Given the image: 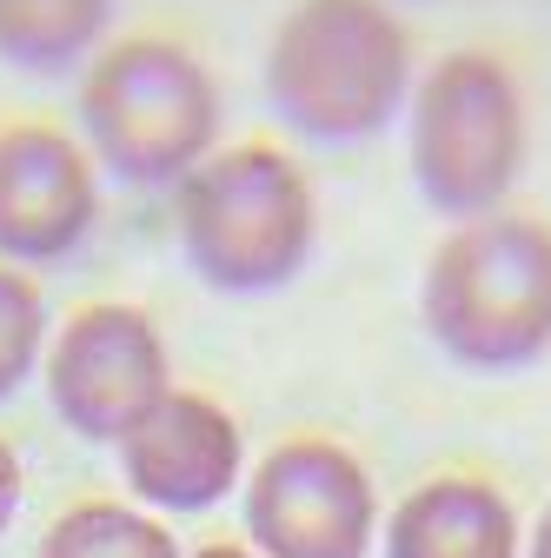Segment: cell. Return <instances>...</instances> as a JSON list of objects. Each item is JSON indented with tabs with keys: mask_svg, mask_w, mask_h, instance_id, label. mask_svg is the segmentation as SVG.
Returning <instances> with one entry per match:
<instances>
[{
	"mask_svg": "<svg viewBox=\"0 0 551 558\" xmlns=\"http://www.w3.org/2000/svg\"><path fill=\"white\" fill-rule=\"evenodd\" d=\"M113 452L126 472V493L147 499L154 512H206L233 499L246 472L240 418L213 392H186V386H173Z\"/></svg>",
	"mask_w": 551,
	"mask_h": 558,
	"instance_id": "9c48e42d",
	"label": "cell"
},
{
	"mask_svg": "<svg viewBox=\"0 0 551 558\" xmlns=\"http://www.w3.org/2000/svg\"><path fill=\"white\" fill-rule=\"evenodd\" d=\"M113 0H0V66L53 81L87 66L107 40Z\"/></svg>",
	"mask_w": 551,
	"mask_h": 558,
	"instance_id": "8fae6325",
	"label": "cell"
},
{
	"mask_svg": "<svg viewBox=\"0 0 551 558\" xmlns=\"http://www.w3.org/2000/svg\"><path fill=\"white\" fill-rule=\"evenodd\" d=\"M419 319L472 373L538 366L551 353V220L486 214L452 227L426 259Z\"/></svg>",
	"mask_w": 551,
	"mask_h": 558,
	"instance_id": "3957f363",
	"label": "cell"
},
{
	"mask_svg": "<svg viewBox=\"0 0 551 558\" xmlns=\"http://www.w3.org/2000/svg\"><path fill=\"white\" fill-rule=\"evenodd\" d=\"M240 506L259 558H366L379 538V493L366 459L326 433L280 439L246 472Z\"/></svg>",
	"mask_w": 551,
	"mask_h": 558,
	"instance_id": "52a82bcc",
	"label": "cell"
},
{
	"mask_svg": "<svg viewBox=\"0 0 551 558\" xmlns=\"http://www.w3.org/2000/svg\"><path fill=\"white\" fill-rule=\"evenodd\" d=\"M34 558H180V538L160 525V512L126 499H81L66 506Z\"/></svg>",
	"mask_w": 551,
	"mask_h": 558,
	"instance_id": "7c38bea8",
	"label": "cell"
},
{
	"mask_svg": "<svg viewBox=\"0 0 551 558\" xmlns=\"http://www.w3.org/2000/svg\"><path fill=\"white\" fill-rule=\"evenodd\" d=\"M173 392L167 332L133 300H87L47 345V405L74 439L120 446Z\"/></svg>",
	"mask_w": 551,
	"mask_h": 558,
	"instance_id": "8992f818",
	"label": "cell"
},
{
	"mask_svg": "<svg viewBox=\"0 0 551 558\" xmlns=\"http://www.w3.org/2000/svg\"><path fill=\"white\" fill-rule=\"evenodd\" d=\"M173 227L186 266L213 293L266 300L306 272L319 246V199L286 147L240 140L173 186Z\"/></svg>",
	"mask_w": 551,
	"mask_h": 558,
	"instance_id": "7a4b0ae2",
	"label": "cell"
},
{
	"mask_svg": "<svg viewBox=\"0 0 551 558\" xmlns=\"http://www.w3.org/2000/svg\"><path fill=\"white\" fill-rule=\"evenodd\" d=\"M100 227V167L87 140L53 120L0 126V259L8 266H60Z\"/></svg>",
	"mask_w": 551,
	"mask_h": 558,
	"instance_id": "ba28073f",
	"label": "cell"
},
{
	"mask_svg": "<svg viewBox=\"0 0 551 558\" xmlns=\"http://www.w3.org/2000/svg\"><path fill=\"white\" fill-rule=\"evenodd\" d=\"M21 493H27L21 452H14V439H0V538H8V525L21 519Z\"/></svg>",
	"mask_w": 551,
	"mask_h": 558,
	"instance_id": "5bb4252c",
	"label": "cell"
},
{
	"mask_svg": "<svg viewBox=\"0 0 551 558\" xmlns=\"http://www.w3.org/2000/svg\"><path fill=\"white\" fill-rule=\"evenodd\" d=\"M81 126L107 180L133 193L180 186L220 154V81L186 40L126 34L87 60Z\"/></svg>",
	"mask_w": 551,
	"mask_h": 558,
	"instance_id": "277c9868",
	"label": "cell"
},
{
	"mask_svg": "<svg viewBox=\"0 0 551 558\" xmlns=\"http://www.w3.org/2000/svg\"><path fill=\"white\" fill-rule=\"evenodd\" d=\"M525 154H531V107L505 53L452 47L412 81V100H405L412 186L452 227L505 214Z\"/></svg>",
	"mask_w": 551,
	"mask_h": 558,
	"instance_id": "5b68a950",
	"label": "cell"
},
{
	"mask_svg": "<svg viewBox=\"0 0 551 558\" xmlns=\"http://www.w3.org/2000/svg\"><path fill=\"white\" fill-rule=\"evenodd\" d=\"M193 558H259V551H246V545H233V538H213V545H199Z\"/></svg>",
	"mask_w": 551,
	"mask_h": 558,
	"instance_id": "2e32d148",
	"label": "cell"
},
{
	"mask_svg": "<svg viewBox=\"0 0 551 558\" xmlns=\"http://www.w3.org/2000/svg\"><path fill=\"white\" fill-rule=\"evenodd\" d=\"M412 81V27L385 0H293L266 40V107L319 147L385 133Z\"/></svg>",
	"mask_w": 551,
	"mask_h": 558,
	"instance_id": "6da1fadb",
	"label": "cell"
},
{
	"mask_svg": "<svg viewBox=\"0 0 551 558\" xmlns=\"http://www.w3.org/2000/svg\"><path fill=\"white\" fill-rule=\"evenodd\" d=\"M379 558H525V525L505 485L478 472H439L385 512Z\"/></svg>",
	"mask_w": 551,
	"mask_h": 558,
	"instance_id": "30bf717a",
	"label": "cell"
},
{
	"mask_svg": "<svg viewBox=\"0 0 551 558\" xmlns=\"http://www.w3.org/2000/svg\"><path fill=\"white\" fill-rule=\"evenodd\" d=\"M40 360H47V300L34 272L0 259V405L34 379Z\"/></svg>",
	"mask_w": 551,
	"mask_h": 558,
	"instance_id": "4fadbf2b",
	"label": "cell"
},
{
	"mask_svg": "<svg viewBox=\"0 0 551 558\" xmlns=\"http://www.w3.org/2000/svg\"><path fill=\"white\" fill-rule=\"evenodd\" d=\"M525 558H551V499H544V512L531 519V545H525Z\"/></svg>",
	"mask_w": 551,
	"mask_h": 558,
	"instance_id": "9a60e30c",
	"label": "cell"
}]
</instances>
